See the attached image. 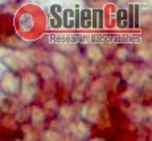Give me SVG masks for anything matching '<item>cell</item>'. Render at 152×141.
<instances>
[{
  "label": "cell",
  "instance_id": "1",
  "mask_svg": "<svg viewBox=\"0 0 152 141\" xmlns=\"http://www.w3.org/2000/svg\"><path fill=\"white\" fill-rule=\"evenodd\" d=\"M4 63L7 66L12 67L13 70H20L24 69L31 65L29 57L27 55V53L23 52H16V53H10L7 57H4Z\"/></svg>",
  "mask_w": 152,
  "mask_h": 141
},
{
  "label": "cell",
  "instance_id": "2",
  "mask_svg": "<svg viewBox=\"0 0 152 141\" xmlns=\"http://www.w3.org/2000/svg\"><path fill=\"white\" fill-rule=\"evenodd\" d=\"M1 89L8 94H16L20 91V81L11 73H4L1 79Z\"/></svg>",
  "mask_w": 152,
  "mask_h": 141
},
{
  "label": "cell",
  "instance_id": "3",
  "mask_svg": "<svg viewBox=\"0 0 152 141\" xmlns=\"http://www.w3.org/2000/svg\"><path fill=\"white\" fill-rule=\"evenodd\" d=\"M20 99L23 100V103H29L33 99V96L37 92V86H32V84H24L20 86Z\"/></svg>",
  "mask_w": 152,
  "mask_h": 141
},
{
  "label": "cell",
  "instance_id": "4",
  "mask_svg": "<svg viewBox=\"0 0 152 141\" xmlns=\"http://www.w3.org/2000/svg\"><path fill=\"white\" fill-rule=\"evenodd\" d=\"M19 25L23 32H31L34 25V19L32 17L31 13H23L21 17H20Z\"/></svg>",
  "mask_w": 152,
  "mask_h": 141
},
{
  "label": "cell",
  "instance_id": "5",
  "mask_svg": "<svg viewBox=\"0 0 152 141\" xmlns=\"http://www.w3.org/2000/svg\"><path fill=\"white\" fill-rule=\"evenodd\" d=\"M52 62H53V66L58 70V71H64L66 65H68V58L64 57V55L60 54V53L54 52V53H52Z\"/></svg>",
  "mask_w": 152,
  "mask_h": 141
},
{
  "label": "cell",
  "instance_id": "6",
  "mask_svg": "<svg viewBox=\"0 0 152 141\" xmlns=\"http://www.w3.org/2000/svg\"><path fill=\"white\" fill-rule=\"evenodd\" d=\"M86 54H87V57H89L91 61H94V62L101 61L102 58H103V53H102L101 48L97 46V45H89V46H87Z\"/></svg>",
  "mask_w": 152,
  "mask_h": 141
},
{
  "label": "cell",
  "instance_id": "7",
  "mask_svg": "<svg viewBox=\"0 0 152 141\" xmlns=\"http://www.w3.org/2000/svg\"><path fill=\"white\" fill-rule=\"evenodd\" d=\"M73 133L75 134V136L78 137V139H86L87 136H89V128H87L86 124H83L82 121L77 123V124L73 127Z\"/></svg>",
  "mask_w": 152,
  "mask_h": 141
},
{
  "label": "cell",
  "instance_id": "8",
  "mask_svg": "<svg viewBox=\"0 0 152 141\" xmlns=\"http://www.w3.org/2000/svg\"><path fill=\"white\" fill-rule=\"evenodd\" d=\"M31 117L34 123H42L45 119V113L40 107H33L31 111Z\"/></svg>",
  "mask_w": 152,
  "mask_h": 141
},
{
  "label": "cell",
  "instance_id": "9",
  "mask_svg": "<svg viewBox=\"0 0 152 141\" xmlns=\"http://www.w3.org/2000/svg\"><path fill=\"white\" fill-rule=\"evenodd\" d=\"M37 71H39V74L41 75L44 79H52L54 77V71L52 70V67L46 66V65H40Z\"/></svg>",
  "mask_w": 152,
  "mask_h": 141
},
{
  "label": "cell",
  "instance_id": "10",
  "mask_svg": "<svg viewBox=\"0 0 152 141\" xmlns=\"http://www.w3.org/2000/svg\"><path fill=\"white\" fill-rule=\"evenodd\" d=\"M23 83L24 84H32V86H39L37 75L33 74V73H27V74L23 77Z\"/></svg>",
  "mask_w": 152,
  "mask_h": 141
},
{
  "label": "cell",
  "instance_id": "11",
  "mask_svg": "<svg viewBox=\"0 0 152 141\" xmlns=\"http://www.w3.org/2000/svg\"><path fill=\"white\" fill-rule=\"evenodd\" d=\"M58 49L60 50H64V52H75L77 50V45H75L74 42H69V41H61L60 44H58Z\"/></svg>",
  "mask_w": 152,
  "mask_h": 141
},
{
  "label": "cell",
  "instance_id": "12",
  "mask_svg": "<svg viewBox=\"0 0 152 141\" xmlns=\"http://www.w3.org/2000/svg\"><path fill=\"white\" fill-rule=\"evenodd\" d=\"M98 117H99V105L94 104L93 107H90L89 113H87V119L91 123H95V121H98Z\"/></svg>",
  "mask_w": 152,
  "mask_h": 141
},
{
  "label": "cell",
  "instance_id": "13",
  "mask_svg": "<svg viewBox=\"0 0 152 141\" xmlns=\"http://www.w3.org/2000/svg\"><path fill=\"white\" fill-rule=\"evenodd\" d=\"M135 73V69H134V65L132 63H126L123 67H122V75H123L124 79H127L131 77V75Z\"/></svg>",
  "mask_w": 152,
  "mask_h": 141
},
{
  "label": "cell",
  "instance_id": "14",
  "mask_svg": "<svg viewBox=\"0 0 152 141\" xmlns=\"http://www.w3.org/2000/svg\"><path fill=\"white\" fill-rule=\"evenodd\" d=\"M44 141H60V134L54 131H45L42 134Z\"/></svg>",
  "mask_w": 152,
  "mask_h": 141
},
{
  "label": "cell",
  "instance_id": "15",
  "mask_svg": "<svg viewBox=\"0 0 152 141\" xmlns=\"http://www.w3.org/2000/svg\"><path fill=\"white\" fill-rule=\"evenodd\" d=\"M60 115L62 116L64 119L69 120L70 117L73 116V110H72V107H70V105H62V107H61V110H60Z\"/></svg>",
  "mask_w": 152,
  "mask_h": 141
},
{
  "label": "cell",
  "instance_id": "16",
  "mask_svg": "<svg viewBox=\"0 0 152 141\" xmlns=\"http://www.w3.org/2000/svg\"><path fill=\"white\" fill-rule=\"evenodd\" d=\"M139 55L142 58H144L145 61H150L151 60V48H150V45H147V46H143V48H140L139 49Z\"/></svg>",
  "mask_w": 152,
  "mask_h": 141
},
{
  "label": "cell",
  "instance_id": "17",
  "mask_svg": "<svg viewBox=\"0 0 152 141\" xmlns=\"http://www.w3.org/2000/svg\"><path fill=\"white\" fill-rule=\"evenodd\" d=\"M115 55H116V58H118V60H126V58L128 57V50L126 48H119L118 50L115 52Z\"/></svg>",
  "mask_w": 152,
  "mask_h": 141
},
{
  "label": "cell",
  "instance_id": "18",
  "mask_svg": "<svg viewBox=\"0 0 152 141\" xmlns=\"http://www.w3.org/2000/svg\"><path fill=\"white\" fill-rule=\"evenodd\" d=\"M140 23H142L143 25H150L151 24V15L150 13L143 15V16L140 17Z\"/></svg>",
  "mask_w": 152,
  "mask_h": 141
},
{
  "label": "cell",
  "instance_id": "19",
  "mask_svg": "<svg viewBox=\"0 0 152 141\" xmlns=\"http://www.w3.org/2000/svg\"><path fill=\"white\" fill-rule=\"evenodd\" d=\"M89 110H90V104H89V103H86V104H83L82 111H81V115H82V117H87V113H89Z\"/></svg>",
  "mask_w": 152,
  "mask_h": 141
},
{
  "label": "cell",
  "instance_id": "20",
  "mask_svg": "<svg viewBox=\"0 0 152 141\" xmlns=\"http://www.w3.org/2000/svg\"><path fill=\"white\" fill-rule=\"evenodd\" d=\"M73 99L74 100H81L82 99V92H80V90H75L73 92Z\"/></svg>",
  "mask_w": 152,
  "mask_h": 141
},
{
  "label": "cell",
  "instance_id": "21",
  "mask_svg": "<svg viewBox=\"0 0 152 141\" xmlns=\"http://www.w3.org/2000/svg\"><path fill=\"white\" fill-rule=\"evenodd\" d=\"M78 73H80L81 75H82V77H85V75L87 74V67L86 66H78Z\"/></svg>",
  "mask_w": 152,
  "mask_h": 141
},
{
  "label": "cell",
  "instance_id": "22",
  "mask_svg": "<svg viewBox=\"0 0 152 141\" xmlns=\"http://www.w3.org/2000/svg\"><path fill=\"white\" fill-rule=\"evenodd\" d=\"M46 108L57 110V103H56V100H52V102H48V103H46Z\"/></svg>",
  "mask_w": 152,
  "mask_h": 141
},
{
  "label": "cell",
  "instance_id": "23",
  "mask_svg": "<svg viewBox=\"0 0 152 141\" xmlns=\"http://www.w3.org/2000/svg\"><path fill=\"white\" fill-rule=\"evenodd\" d=\"M90 141H104L103 139H99V137H95V139H91Z\"/></svg>",
  "mask_w": 152,
  "mask_h": 141
},
{
  "label": "cell",
  "instance_id": "24",
  "mask_svg": "<svg viewBox=\"0 0 152 141\" xmlns=\"http://www.w3.org/2000/svg\"><path fill=\"white\" fill-rule=\"evenodd\" d=\"M19 141H20V140H19Z\"/></svg>",
  "mask_w": 152,
  "mask_h": 141
}]
</instances>
